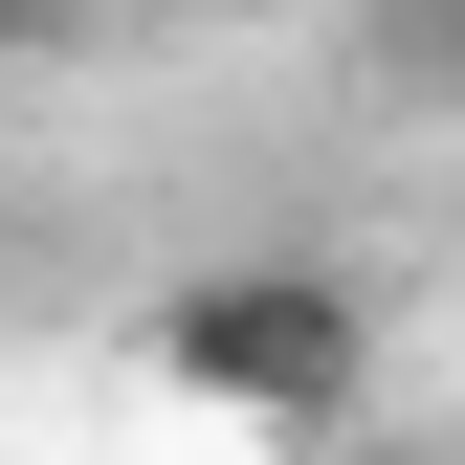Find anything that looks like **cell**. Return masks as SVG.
Listing matches in <instances>:
<instances>
[{
    "label": "cell",
    "mask_w": 465,
    "mask_h": 465,
    "mask_svg": "<svg viewBox=\"0 0 465 465\" xmlns=\"http://www.w3.org/2000/svg\"><path fill=\"white\" fill-rule=\"evenodd\" d=\"M155 377L200 399V421H244V443H355V399H377V288L355 266H311V244H244V266H178L155 288Z\"/></svg>",
    "instance_id": "cell-1"
},
{
    "label": "cell",
    "mask_w": 465,
    "mask_h": 465,
    "mask_svg": "<svg viewBox=\"0 0 465 465\" xmlns=\"http://www.w3.org/2000/svg\"><path fill=\"white\" fill-rule=\"evenodd\" d=\"M45 23H67V0H0V45H45Z\"/></svg>",
    "instance_id": "cell-3"
},
{
    "label": "cell",
    "mask_w": 465,
    "mask_h": 465,
    "mask_svg": "<svg viewBox=\"0 0 465 465\" xmlns=\"http://www.w3.org/2000/svg\"><path fill=\"white\" fill-rule=\"evenodd\" d=\"M377 45H399V67H465V0H399Z\"/></svg>",
    "instance_id": "cell-2"
},
{
    "label": "cell",
    "mask_w": 465,
    "mask_h": 465,
    "mask_svg": "<svg viewBox=\"0 0 465 465\" xmlns=\"http://www.w3.org/2000/svg\"><path fill=\"white\" fill-rule=\"evenodd\" d=\"M311 465H399V443H311Z\"/></svg>",
    "instance_id": "cell-4"
}]
</instances>
